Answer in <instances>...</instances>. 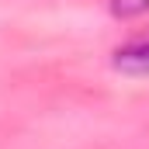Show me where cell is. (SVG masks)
<instances>
[{
	"label": "cell",
	"instance_id": "6da1fadb",
	"mask_svg": "<svg viewBox=\"0 0 149 149\" xmlns=\"http://www.w3.org/2000/svg\"><path fill=\"white\" fill-rule=\"evenodd\" d=\"M114 66L125 70V73H149V38L118 49L114 52Z\"/></svg>",
	"mask_w": 149,
	"mask_h": 149
},
{
	"label": "cell",
	"instance_id": "7a4b0ae2",
	"mask_svg": "<svg viewBox=\"0 0 149 149\" xmlns=\"http://www.w3.org/2000/svg\"><path fill=\"white\" fill-rule=\"evenodd\" d=\"M142 10H149V0H114V14L132 17V14H142Z\"/></svg>",
	"mask_w": 149,
	"mask_h": 149
}]
</instances>
